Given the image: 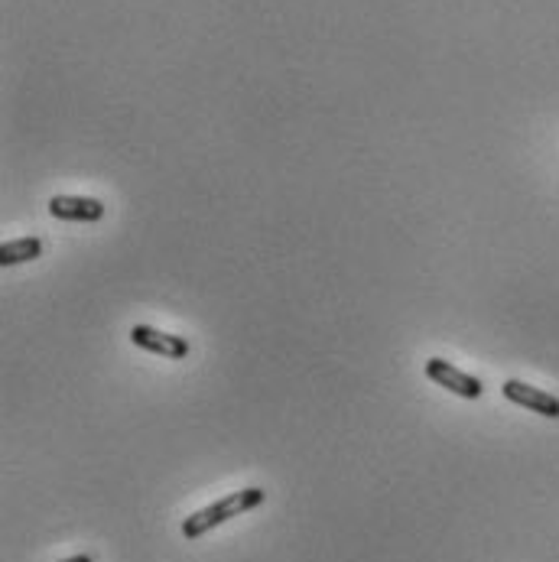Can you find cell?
Wrapping results in <instances>:
<instances>
[{
  "label": "cell",
  "mask_w": 559,
  "mask_h": 562,
  "mask_svg": "<svg viewBox=\"0 0 559 562\" xmlns=\"http://www.w3.org/2000/svg\"><path fill=\"white\" fill-rule=\"evenodd\" d=\"M264 498H267L264 488H241V491H231L228 498L208 504V507H202V511H195L192 517L182 520V537H186V540H199V537H205L208 530H215V527L228 524V520H234V517L254 511V507L264 504Z\"/></svg>",
  "instance_id": "6da1fadb"
},
{
  "label": "cell",
  "mask_w": 559,
  "mask_h": 562,
  "mask_svg": "<svg viewBox=\"0 0 559 562\" xmlns=\"http://www.w3.org/2000/svg\"><path fill=\"white\" fill-rule=\"evenodd\" d=\"M426 377H429L433 384L446 387L449 394L465 397V400H478L481 394H485V384H481L475 374L455 368V364L442 361V358H429V361H426Z\"/></svg>",
  "instance_id": "7a4b0ae2"
},
{
  "label": "cell",
  "mask_w": 559,
  "mask_h": 562,
  "mask_svg": "<svg viewBox=\"0 0 559 562\" xmlns=\"http://www.w3.org/2000/svg\"><path fill=\"white\" fill-rule=\"evenodd\" d=\"M130 342L137 348L150 351V355H160V358H189V342L182 335H169V332H160L153 329V325H134L130 329Z\"/></svg>",
  "instance_id": "3957f363"
},
{
  "label": "cell",
  "mask_w": 559,
  "mask_h": 562,
  "mask_svg": "<svg viewBox=\"0 0 559 562\" xmlns=\"http://www.w3.org/2000/svg\"><path fill=\"white\" fill-rule=\"evenodd\" d=\"M501 394H504V400H511V403H517V407H524L530 413L546 416V420H559V397L546 394V390H540V387H530L524 381H504Z\"/></svg>",
  "instance_id": "277c9868"
},
{
  "label": "cell",
  "mask_w": 559,
  "mask_h": 562,
  "mask_svg": "<svg viewBox=\"0 0 559 562\" xmlns=\"http://www.w3.org/2000/svg\"><path fill=\"white\" fill-rule=\"evenodd\" d=\"M49 215L59 221H78V225H95L104 218V205L88 195H52Z\"/></svg>",
  "instance_id": "5b68a950"
},
{
  "label": "cell",
  "mask_w": 559,
  "mask_h": 562,
  "mask_svg": "<svg viewBox=\"0 0 559 562\" xmlns=\"http://www.w3.org/2000/svg\"><path fill=\"white\" fill-rule=\"evenodd\" d=\"M36 257H43V241L39 238H17L0 244V267H17Z\"/></svg>",
  "instance_id": "8992f818"
},
{
  "label": "cell",
  "mask_w": 559,
  "mask_h": 562,
  "mask_svg": "<svg viewBox=\"0 0 559 562\" xmlns=\"http://www.w3.org/2000/svg\"><path fill=\"white\" fill-rule=\"evenodd\" d=\"M62 562H95L91 556H72V559H62Z\"/></svg>",
  "instance_id": "52a82bcc"
}]
</instances>
